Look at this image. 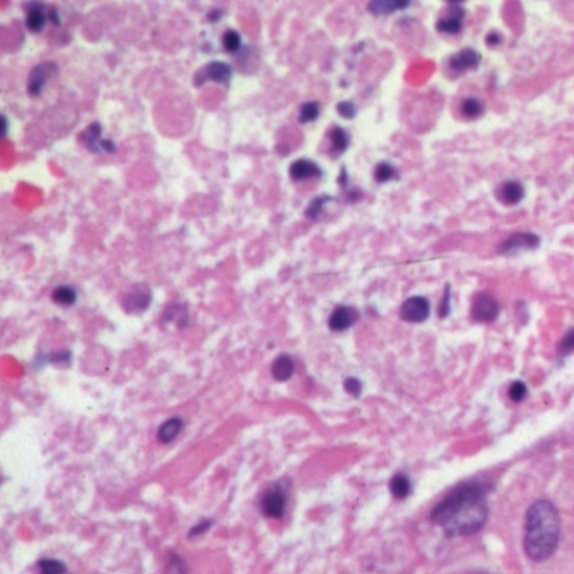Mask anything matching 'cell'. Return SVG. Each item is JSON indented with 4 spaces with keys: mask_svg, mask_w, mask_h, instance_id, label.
<instances>
[{
    "mask_svg": "<svg viewBox=\"0 0 574 574\" xmlns=\"http://www.w3.org/2000/svg\"><path fill=\"white\" fill-rule=\"evenodd\" d=\"M211 528V520H204V522H201L199 526H196V528H192V531H190V536H199V534H202V532L207 531Z\"/></svg>",
    "mask_w": 574,
    "mask_h": 574,
    "instance_id": "cell-35",
    "label": "cell"
},
{
    "mask_svg": "<svg viewBox=\"0 0 574 574\" xmlns=\"http://www.w3.org/2000/svg\"><path fill=\"white\" fill-rule=\"evenodd\" d=\"M337 112H339V115L342 116V118L350 120V118H354L356 114H358V108H356V105H354L352 101H342V103L337 105Z\"/></svg>",
    "mask_w": 574,
    "mask_h": 574,
    "instance_id": "cell-32",
    "label": "cell"
},
{
    "mask_svg": "<svg viewBox=\"0 0 574 574\" xmlns=\"http://www.w3.org/2000/svg\"><path fill=\"white\" fill-rule=\"evenodd\" d=\"M81 142L83 144L87 145L88 148L91 150V152H97V154H100L101 152V127L98 125V123H93V125H89L87 130H85V133L81 135Z\"/></svg>",
    "mask_w": 574,
    "mask_h": 574,
    "instance_id": "cell-19",
    "label": "cell"
},
{
    "mask_svg": "<svg viewBox=\"0 0 574 574\" xmlns=\"http://www.w3.org/2000/svg\"><path fill=\"white\" fill-rule=\"evenodd\" d=\"M461 114L468 118H478L484 115V103L477 98H467L461 101Z\"/></svg>",
    "mask_w": 574,
    "mask_h": 574,
    "instance_id": "cell-24",
    "label": "cell"
},
{
    "mask_svg": "<svg viewBox=\"0 0 574 574\" xmlns=\"http://www.w3.org/2000/svg\"><path fill=\"white\" fill-rule=\"evenodd\" d=\"M537 246H539V238H537L536 234L520 232V234L511 236V238L501 246V253H502V255H516V253L524 251V249H536Z\"/></svg>",
    "mask_w": 574,
    "mask_h": 574,
    "instance_id": "cell-9",
    "label": "cell"
},
{
    "mask_svg": "<svg viewBox=\"0 0 574 574\" xmlns=\"http://www.w3.org/2000/svg\"><path fill=\"white\" fill-rule=\"evenodd\" d=\"M76 299H78L76 290L72 287H68V285H61V287L53 291V300L58 305H63V307H70V305L76 302Z\"/></svg>",
    "mask_w": 574,
    "mask_h": 574,
    "instance_id": "cell-22",
    "label": "cell"
},
{
    "mask_svg": "<svg viewBox=\"0 0 574 574\" xmlns=\"http://www.w3.org/2000/svg\"><path fill=\"white\" fill-rule=\"evenodd\" d=\"M396 177V169L388 164V162H381L376 169H374V179L379 184H386L389 181H393Z\"/></svg>",
    "mask_w": 574,
    "mask_h": 574,
    "instance_id": "cell-25",
    "label": "cell"
},
{
    "mask_svg": "<svg viewBox=\"0 0 574 574\" xmlns=\"http://www.w3.org/2000/svg\"><path fill=\"white\" fill-rule=\"evenodd\" d=\"M389 488L393 492V495L396 499H406L409 494H411V484H409V478L404 474H396L393 477L391 484H389Z\"/></svg>",
    "mask_w": 574,
    "mask_h": 574,
    "instance_id": "cell-20",
    "label": "cell"
},
{
    "mask_svg": "<svg viewBox=\"0 0 574 574\" xmlns=\"http://www.w3.org/2000/svg\"><path fill=\"white\" fill-rule=\"evenodd\" d=\"M320 115V105L317 101H307L300 106V123H310L316 122L317 118Z\"/></svg>",
    "mask_w": 574,
    "mask_h": 574,
    "instance_id": "cell-23",
    "label": "cell"
},
{
    "mask_svg": "<svg viewBox=\"0 0 574 574\" xmlns=\"http://www.w3.org/2000/svg\"><path fill=\"white\" fill-rule=\"evenodd\" d=\"M463 15H465L463 9L452 5L450 14L445 15L443 19H440L436 22V30H440V32H445V34H459L460 30H461Z\"/></svg>",
    "mask_w": 574,
    "mask_h": 574,
    "instance_id": "cell-13",
    "label": "cell"
},
{
    "mask_svg": "<svg viewBox=\"0 0 574 574\" xmlns=\"http://www.w3.org/2000/svg\"><path fill=\"white\" fill-rule=\"evenodd\" d=\"M430 317V302L425 297H411L401 305V318L411 324H421Z\"/></svg>",
    "mask_w": 574,
    "mask_h": 574,
    "instance_id": "cell-6",
    "label": "cell"
},
{
    "mask_svg": "<svg viewBox=\"0 0 574 574\" xmlns=\"http://www.w3.org/2000/svg\"><path fill=\"white\" fill-rule=\"evenodd\" d=\"M524 196H526V190H524L522 184L517 181H507L497 190L499 201L505 206H516L524 199Z\"/></svg>",
    "mask_w": 574,
    "mask_h": 574,
    "instance_id": "cell-12",
    "label": "cell"
},
{
    "mask_svg": "<svg viewBox=\"0 0 574 574\" xmlns=\"http://www.w3.org/2000/svg\"><path fill=\"white\" fill-rule=\"evenodd\" d=\"M186 564L177 554H171L167 562V574H186Z\"/></svg>",
    "mask_w": 574,
    "mask_h": 574,
    "instance_id": "cell-30",
    "label": "cell"
},
{
    "mask_svg": "<svg viewBox=\"0 0 574 574\" xmlns=\"http://www.w3.org/2000/svg\"><path fill=\"white\" fill-rule=\"evenodd\" d=\"M290 177L297 182L308 181V179H318V177H322V169L317 165L316 162L302 158V160H297L290 165Z\"/></svg>",
    "mask_w": 574,
    "mask_h": 574,
    "instance_id": "cell-11",
    "label": "cell"
},
{
    "mask_svg": "<svg viewBox=\"0 0 574 574\" xmlns=\"http://www.w3.org/2000/svg\"><path fill=\"white\" fill-rule=\"evenodd\" d=\"M221 15L223 14H221L219 11H213V13L209 14V21H211V22H215V21H219V17H221Z\"/></svg>",
    "mask_w": 574,
    "mask_h": 574,
    "instance_id": "cell-40",
    "label": "cell"
},
{
    "mask_svg": "<svg viewBox=\"0 0 574 574\" xmlns=\"http://www.w3.org/2000/svg\"><path fill=\"white\" fill-rule=\"evenodd\" d=\"M329 139H331L332 150L333 154H344L349 147V135L344 129L341 127H335L332 129L331 133H329Z\"/></svg>",
    "mask_w": 574,
    "mask_h": 574,
    "instance_id": "cell-21",
    "label": "cell"
},
{
    "mask_svg": "<svg viewBox=\"0 0 574 574\" xmlns=\"http://www.w3.org/2000/svg\"><path fill=\"white\" fill-rule=\"evenodd\" d=\"M148 305H150V291L147 288H137L125 299V308L130 314L144 312Z\"/></svg>",
    "mask_w": 574,
    "mask_h": 574,
    "instance_id": "cell-14",
    "label": "cell"
},
{
    "mask_svg": "<svg viewBox=\"0 0 574 574\" xmlns=\"http://www.w3.org/2000/svg\"><path fill=\"white\" fill-rule=\"evenodd\" d=\"M293 373H295V362L288 354L278 356L276 360L273 362L272 374L276 381H280V383L288 381L293 376Z\"/></svg>",
    "mask_w": 574,
    "mask_h": 574,
    "instance_id": "cell-16",
    "label": "cell"
},
{
    "mask_svg": "<svg viewBox=\"0 0 574 574\" xmlns=\"http://www.w3.org/2000/svg\"><path fill=\"white\" fill-rule=\"evenodd\" d=\"M39 574H64L66 566L58 560H43L38 564Z\"/></svg>",
    "mask_w": 574,
    "mask_h": 574,
    "instance_id": "cell-28",
    "label": "cell"
},
{
    "mask_svg": "<svg viewBox=\"0 0 574 574\" xmlns=\"http://www.w3.org/2000/svg\"><path fill=\"white\" fill-rule=\"evenodd\" d=\"M47 22V14L44 13L43 5L39 4H30L28 5V17H26V26L30 32H41L46 28Z\"/></svg>",
    "mask_w": 574,
    "mask_h": 574,
    "instance_id": "cell-17",
    "label": "cell"
},
{
    "mask_svg": "<svg viewBox=\"0 0 574 574\" xmlns=\"http://www.w3.org/2000/svg\"><path fill=\"white\" fill-rule=\"evenodd\" d=\"M509 396H511V400H512V401H524V398L528 396V388H526V384H524L522 381L512 383V384H511V388H509Z\"/></svg>",
    "mask_w": 574,
    "mask_h": 574,
    "instance_id": "cell-29",
    "label": "cell"
},
{
    "mask_svg": "<svg viewBox=\"0 0 574 574\" xmlns=\"http://www.w3.org/2000/svg\"><path fill=\"white\" fill-rule=\"evenodd\" d=\"M56 72H58V66L51 61L36 66L30 72V78H28V91H30V97H39L43 93L47 80L53 78Z\"/></svg>",
    "mask_w": 574,
    "mask_h": 574,
    "instance_id": "cell-5",
    "label": "cell"
},
{
    "mask_svg": "<svg viewBox=\"0 0 574 574\" xmlns=\"http://www.w3.org/2000/svg\"><path fill=\"white\" fill-rule=\"evenodd\" d=\"M501 41H502V38H501L497 32H490L487 36V39H485L487 46H499Z\"/></svg>",
    "mask_w": 574,
    "mask_h": 574,
    "instance_id": "cell-36",
    "label": "cell"
},
{
    "mask_svg": "<svg viewBox=\"0 0 574 574\" xmlns=\"http://www.w3.org/2000/svg\"><path fill=\"white\" fill-rule=\"evenodd\" d=\"M329 201H331L329 196H320V198H317V199H314V201L307 206L305 215H307V217H310V219H316V221L317 219H320V215H322L324 209H325V204Z\"/></svg>",
    "mask_w": 574,
    "mask_h": 574,
    "instance_id": "cell-27",
    "label": "cell"
},
{
    "mask_svg": "<svg viewBox=\"0 0 574 574\" xmlns=\"http://www.w3.org/2000/svg\"><path fill=\"white\" fill-rule=\"evenodd\" d=\"M101 152H108V154H115L116 147L112 140H103L101 142Z\"/></svg>",
    "mask_w": 574,
    "mask_h": 574,
    "instance_id": "cell-37",
    "label": "cell"
},
{
    "mask_svg": "<svg viewBox=\"0 0 574 574\" xmlns=\"http://www.w3.org/2000/svg\"><path fill=\"white\" fill-rule=\"evenodd\" d=\"M359 320V312L354 307H337L329 317V327L333 332H344L350 329Z\"/></svg>",
    "mask_w": 574,
    "mask_h": 574,
    "instance_id": "cell-8",
    "label": "cell"
},
{
    "mask_svg": "<svg viewBox=\"0 0 574 574\" xmlns=\"http://www.w3.org/2000/svg\"><path fill=\"white\" fill-rule=\"evenodd\" d=\"M369 13L376 15L393 14L396 11H402L406 7H409L408 0H376L371 2L369 5Z\"/></svg>",
    "mask_w": 574,
    "mask_h": 574,
    "instance_id": "cell-18",
    "label": "cell"
},
{
    "mask_svg": "<svg viewBox=\"0 0 574 574\" xmlns=\"http://www.w3.org/2000/svg\"><path fill=\"white\" fill-rule=\"evenodd\" d=\"M561 356H568L574 352V329L568 332L562 339H561L560 347H558Z\"/></svg>",
    "mask_w": 574,
    "mask_h": 574,
    "instance_id": "cell-31",
    "label": "cell"
},
{
    "mask_svg": "<svg viewBox=\"0 0 574 574\" xmlns=\"http://www.w3.org/2000/svg\"><path fill=\"white\" fill-rule=\"evenodd\" d=\"M448 312H450V287H446L445 297H443L442 308H440V317L448 316Z\"/></svg>",
    "mask_w": 574,
    "mask_h": 574,
    "instance_id": "cell-34",
    "label": "cell"
},
{
    "mask_svg": "<svg viewBox=\"0 0 574 574\" xmlns=\"http://www.w3.org/2000/svg\"><path fill=\"white\" fill-rule=\"evenodd\" d=\"M480 64V55L474 49H463L450 59V70L455 74L472 72Z\"/></svg>",
    "mask_w": 574,
    "mask_h": 574,
    "instance_id": "cell-10",
    "label": "cell"
},
{
    "mask_svg": "<svg viewBox=\"0 0 574 574\" xmlns=\"http://www.w3.org/2000/svg\"><path fill=\"white\" fill-rule=\"evenodd\" d=\"M231 74L232 72H231L230 64L221 63V61H213L196 74V87H201L206 81H215L221 85H228L231 81Z\"/></svg>",
    "mask_w": 574,
    "mask_h": 574,
    "instance_id": "cell-4",
    "label": "cell"
},
{
    "mask_svg": "<svg viewBox=\"0 0 574 574\" xmlns=\"http://www.w3.org/2000/svg\"><path fill=\"white\" fill-rule=\"evenodd\" d=\"M472 314L478 322H494L499 316V303L487 293H480L474 300Z\"/></svg>",
    "mask_w": 574,
    "mask_h": 574,
    "instance_id": "cell-7",
    "label": "cell"
},
{
    "mask_svg": "<svg viewBox=\"0 0 574 574\" xmlns=\"http://www.w3.org/2000/svg\"><path fill=\"white\" fill-rule=\"evenodd\" d=\"M223 47L231 55L238 53L241 49V36H240V32L232 30H226L224 36H223Z\"/></svg>",
    "mask_w": 574,
    "mask_h": 574,
    "instance_id": "cell-26",
    "label": "cell"
},
{
    "mask_svg": "<svg viewBox=\"0 0 574 574\" xmlns=\"http://www.w3.org/2000/svg\"><path fill=\"white\" fill-rule=\"evenodd\" d=\"M47 21H49V22H53V24H56V26L61 24V19H59L58 11H56V9H51V11H49Z\"/></svg>",
    "mask_w": 574,
    "mask_h": 574,
    "instance_id": "cell-38",
    "label": "cell"
},
{
    "mask_svg": "<svg viewBox=\"0 0 574 574\" xmlns=\"http://www.w3.org/2000/svg\"><path fill=\"white\" fill-rule=\"evenodd\" d=\"M184 428V421L181 418H171L167 419L157 431V438L160 443L169 445L173 443V440L181 435V431Z\"/></svg>",
    "mask_w": 574,
    "mask_h": 574,
    "instance_id": "cell-15",
    "label": "cell"
},
{
    "mask_svg": "<svg viewBox=\"0 0 574 574\" xmlns=\"http://www.w3.org/2000/svg\"><path fill=\"white\" fill-rule=\"evenodd\" d=\"M344 389L349 393V394H350V396L359 398L360 391H362V384H360L359 379H356V377H349V379H345Z\"/></svg>",
    "mask_w": 574,
    "mask_h": 574,
    "instance_id": "cell-33",
    "label": "cell"
},
{
    "mask_svg": "<svg viewBox=\"0 0 574 574\" xmlns=\"http://www.w3.org/2000/svg\"><path fill=\"white\" fill-rule=\"evenodd\" d=\"M560 534V512L554 503L549 501L532 503L524 531V551L528 558L534 562L549 560L558 549Z\"/></svg>",
    "mask_w": 574,
    "mask_h": 574,
    "instance_id": "cell-2",
    "label": "cell"
},
{
    "mask_svg": "<svg viewBox=\"0 0 574 574\" xmlns=\"http://www.w3.org/2000/svg\"><path fill=\"white\" fill-rule=\"evenodd\" d=\"M487 517L485 488L475 482L453 488L431 514L433 522L450 537L472 536L485 526Z\"/></svg>",
    "mask_w": 574,
    "mask_h": 574,
    "instance_id": "cell-1",
    "label": "cell"
},
{
    "mask_svg": "<svg viewBox=\"0 0 574 574\" xmlns=\"http://www.w3.org/2000/svg\"><path fill=\"white\" fill-rule=\"evenodd\" d=\"M288 501V480H280L268 488L261 497V512L270 519H280L285 514Z\"/></svg>",
    "mask_w": 574,
    "mask_h": 574,
    "instance_id": "cell-3",
    "label": "cell"
},
{
    "mask_svg": "<svg viewBox=\"0 0 574 574\" xmlns=\"http://www.w3.org/2000/svg\"><path fill=\"white\" fill-rule=\"evenodd\" d=\"M7 129H9V127H7V118L2 116V135H4V137L7 135Z\"/></svg>",
    "mask_w": 574,
    "mask_h": 574,
    "instance_id": "cell-39",
    "label": "cell"
}]
</instances>
